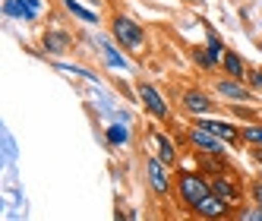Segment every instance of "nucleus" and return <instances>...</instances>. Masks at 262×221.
<instances>
[{"mask_svg":"<svg viewBox=\"0 0 262 221\" xmlns=\"http://www.w3.org/2000/svg\"><path fill=\"white\" fill-rule=\"evenodd\" d=\"M136 98H139V104L145 107V114L148 117H155V120H164L167 117V101H164V95L152 85V82H136Z\"/></svg>","mask_w":262,"mask_h":221,"instance_id":"nucleus-5","label":"nucleus"},{"mask_svg":"<svg viewBox=\"0 0 262 221\" xmlns=\"http://www.w3.org/2000/svg\"><path fill=\"white\" fill-rule=\"evenodd\" d=\"M104 139H107V145H111V149H123V145L129 142V126H126V120L120 123H107L104 126Z\"/></svg>","mask_w":262,"mask_h":221,"instance_id":"nucleus-15","label":"nucleus"},{"mask_svg":"<svg viewBox=\"0 0 262 221\" xmlns=\"http://www.w3.org/2000/svg\"><path fill=\"white\" fill-rule=\"evenodd\" d=\"M205 48H209L212 54V60L221 67V54H224V41H221V35L212 29V26H205Z\"/></svg>","mask_w":262,"mask_h":221,"instance_id":"nucleus-18","label":"nucleus"},{"mask_svg":"<svg viewBox=\"0 0 262 221\" xmlns=\"http://www.w3.org/2000/svg\"><path fill=\"white\" fill-rule=\"evenodd\" d=\"M259 117H262V114H259Z\"/></svg>","mask_w":262,"mask_h":221,"instance_id":"nucleus-25","label":"nucleus"},{"mask_svg":"<svg viewBox=\"0 0 262 221\" xmlns=\"http://www.w3.org/2000/svg\"><path fill=\"white\" fill-rule=\"evenodd\" d=\"M145 183L155 196H167L171 193V164H164L158 155H148L145 158Z\"/></svg>","mask_w":262,"mask_h":221,"instance_id":"nucleus-3","label":"nucleus"},{"mask_svg":"<svg viewBox=\"0 0 262 221\" xmlns=\"http://www.w3.org/2000/svg\"><path fill=\"white\" fill-rule=\"evenodd\" d=\"M193 215H202V218H221V215H231V202H224L221 196H205V202L193 212Z\"/></svg>","mask_w":262,"mask_h":221,"instance_id":"nucleus-13","label":"nucleus"},{"mask_svg":"<svg viewBox=\"0 0 262 221\" xmlns=\"http://www.w3.org/2000/svg\"><path fill=\"white\" fill-rule=\"evenodd\" d=\"M111 38H114L123 51L136 54V51H142V45H145V29L133 19V16L117 13L114 19H111Z\"/></svg>","mask_w":262,"mask_h":221,"instance_id":"nucleus-2","label":"nucleus"},{"mask_svg":"<svg viewBox=\"0 0 262 221\" xmlns=\"http://www.w3.org/2000/svg\"><path fill=\"white\" fill-rule=\"evenodd\" d=\"M237 215H240V218H247V221H262V206H253V209H240Z\"/></svg>","mask_w":262,"mask_h":221,"instance_id":"nucleus-22","label":"nucleus"},{"mask_svg":"<svg viewBox=\"0 0 262 221\" xmlns=\"http://www.w3.org/2000/svg\"><path fill=\"white\" fill-rule=\"evenodd\" d=\"M152 139H155V145H158V158L174 168V164H177V142L167 136V133H155Z\"/></svg>","mask_w":262,"mask_h":221,"instance_id":"nucleus-17","label":"nucleus"},{"mask_svg":"<svg viewBox=\"0 0 262 221\" xmlns=\"http://www.w3.org/2000/svg\"><path fill=\"white\" fill-rule=\"evenodd\" d=\"M247 79H250V89H253V92H262V67H259V70H250Z\"/></svg>","mask_w":262,"mask_h":221,"instance_id":"nucleus-23","label":"nucleus"},{"mask_svg":"<svg viewBox=\"0 0 262 221\" xmlns=\"http://www.w3.org/2000/svg\"><path fill=\"white\" fill-rule=\"evenodd\" d=\"M205 196H212V180H205L199 171H177V199H180V206L183 209H190L196 212Z\"/></svg>","mask_w":262,"mask_h":221,"instance_id":"nucleus-1","label":"nucleus"},{"mask_svg":"<svg viewBox=\"0 0 262 221\" xmlns=\"http://www.w3.org/2000/svg\"><path fill=\"white\" fill-rule=\"evenodd\" d=\"M41 45H45V54H51V57H60V54H67V51L73 48V38H70L67 32L51 29V32H45Z\"/></svg>","mask_w":262,"mask_h":221,"instance_id":"nucleus-12","label":"nucleus"},{"mask_svg":"<svg viewBox=\"0 0 262 221\" xmlns=\"http://www.w3.org/2000/svg\"><path fill=\"white\" fill-rule=\"evenodd\" d=\"M215 95L231 101V104H250L253 101V89L243 85V79H234V76H221L215 79Z\"/></svg>","mask_w":262,"mask_h":221,"instance_id":"nucleus-6","label":"nucleus"},{"mask_svg":"<svg viewBox=\"0 0 262 221\" xmlns=\"http://www.w3.org/2000/svg\"><path fill=\"white\" fill-rule=\"evenodd\" d=\"M41 0H4V13L16 23H35L41 13Z\"/></svg>","mask_w":262,"mask_h":221,"instance_id":"nucleus-8","label":"nucleus"},{"mask_svg":"<svg viewBox=\"0 0 262 221\" xmlns=\"http://www.w3.org/2000/svg\"><path fill=\"white\" fill-rule=\"evenodd\" d=\"M186 139H190V145L196 152H202V155H224L231 149L224 139H218L212 130H205V126H199V123H193L190 130H186Z\"/></svg>","mask_w":262,"mask_h":221,"instance_id":"nucleus-4","label":"nucleus"},{"mask_svg":"<svg viewBox=\"0 0 262 221\" xmlns=\"http://www.w3.org/2000/svg\"><path fill=\"white\" fill-rule=\"evenodd\" d=\"M250 196H253V202H256V206H262V180L250 183Z\"/></svg>","mask_w":262,"mask_h":221,"instance_id":"nucleus-24","label":"nucleus"},{"mask_svg":"<svg viewBox=\"0 0 262 221\" xmlns=\"http://www.w3.org/2000/svg\"><path fill=\"white\" fill-rule=\"evenodd\" d=\"M221 70H224V76H234V79H247L250 76L247 60H243L234 48H224V54H221Z\"/></svg>","mask_w":262,"mask_h":221,"instance_id":"nucleus-11","label":"nucleus"},{"mask_svg":"<svg viewBox=\"0 0 262 221\" xmlns=\"http://www.w3.org/2000/svg\"><path fill=\"white\" fill-rule=\"evenodd\" d=\"M240 133H243V142H250L253 149H262V123H247Z\"/></svg>","mask_w":262,"mask_h":221,"instance_id":"nucleus-19","label":"nucleus"},{"mask_svg":"<svg viewBox=\"0 0 262 221\" xmlns=\"http://www.w3.org/2000/svg\"><path fill=\"white\" fill-rule=\"evenodd\" d=\"M193 60H196V63H199L202 70H215V67H218V63L212 60V54H209V48H205V45L193 51Z\"/></svg>","mask_w":262,"mask_h":221,"instance_id":"nucleus-20","label":"nucleus"},{"mask_svg":"<svg viewBox=\"0 0 262 221\" xmlns=\"http://www.w3.org/2000/svg\"><path fill=\"white\" fill-rule=\"evenodd\" d=\"M60 4H63V10H67L70 16H76V19L85 23V26H98V23H101V19H98V13H95V10H89V7H82L79 0H60Z\"/></svg>","mask_w":262,"mask_h":221,"instance_id":"nucleus-16","label":"nucleus"},{"mask_svg":"<svg viewBox=\"0 0 262 221\" xmlns=\"http://www.w3.org/2000/svg\"><path fill=\"white\" fill-rule=\"evenodd\" d=\"M98 51H101V60H104L107 70H123V73L129 70V60L123 57V48L114 38H111V41L107 38H98Z\"/></svg>","mask_w":262,"mask_h":221,"instance_id":"nucleus-10","label":"nucleus"},{"mask_svg":"<svg viewBox=\"0 0 262 221\" xmlns=\"http://www.w3.org/2000/svg\"><path fill=\"white\" fill-rule=\"evenodd\" d=\"M212 193L221 196L224 202H231V206H237V202H240V187H237L231 177H212Z\"/></svg>","mask_w":262,"mask_h":221,"instance_id":"nucleus-14","label":"nucleus"},{"mask_svg":"<svg viewBox=\"0 0 262 221\" xmlns=\"http://www.w3.org/2000/svg\"><path fill=\"white\" fill-rule=\"evenodd\" d=\"M16 158V145H13V136H10V130H4V161L10 164Z\"/></svg>","mask_w":262,"mask_h":221,"instance_id":"nucleus-21","label":"nucleus"},{"mask_svg":"<svg viewBox=\"0 0 262 221\" xmlns=\"http://www.w3.org/2000/svg\"><path fill=\"white\" fill-rule=\"evenodd\" d=\"M180 104H183L186 114H193V117L215 114V101L205 95L202 89H186V92H183V98H180Z\"/></svg>","mask_w":262,"mask_h":221,"instance_id":"nucleus-9","label":"nucleus"},{"mask_svg":"<svg viewBox=\"0 0 262 221\" xmlns=\"http://www.w3.org/2000/svg\"><path fill=\"white\" fill-rule=\"evenodd\" d=\"M196 123H199V126H205V130H212L218 139L228 142L231 149H237L240 139H243V133L237 130V123H231V120H218V117H209V114H205V117H196Z\"/></svg>","mask_w":262,"mask_h":221,"instance_id":"nucleus-7","label":"nucleus"}]
</instances>
